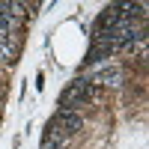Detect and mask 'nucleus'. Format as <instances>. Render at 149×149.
<instances>
[{
	"instance_id": "1",
	"label": "nucleus",
	"mask_w": 149,
	"mask_h": 149,
	"mask_svg": "<svg viewBox=\"0 0 149 149\" xmlns=\"http://www.w3.org/2000/svg\"><path fill=\"white\" fill-rule=\"evenodd\" d=\"M90 84H95V86H122V69L119 66H102L98 72H93L90 78H86Z\"/></svg>"
},
{
	"instance_id": "2",
	"label": "nucleus",
	"mask_w": 149,
	"mask_h": 149,
	"mask_svg": "<svg viewBox=\"0 0 149 149\" xmlns=\"http://www.w3.org/2000/svg\"><path fill=\"white\" fill-rule=\"evenodd\" d=\"M54 125H57V128H63L66 134H74V131H81V128H84V116H81V113H74V110H63V107H60V110H57V116H54Z\"/></svg>"
}]
</instances>
